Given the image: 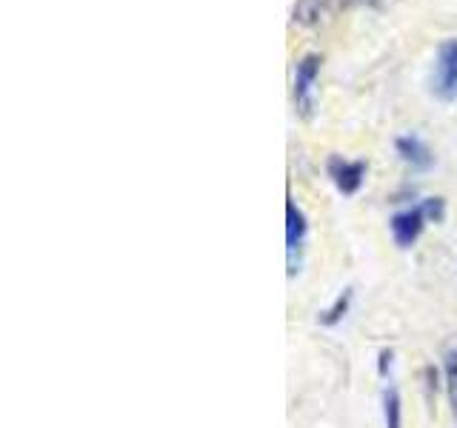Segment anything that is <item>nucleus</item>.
Segmentation results:
<instances>
[{
  "mask_svg": "<svg viewBox=\"0 0 457 428\" xmlns=\"http://www.w3.org/2000/svg\"><path fill=\"white\" fill-rule=\"evenodd\" d=\"M392 366V351L389 349H383L380 351V374H386V368Z\"/></svg>",
  "mask_w": 457,
  "mask_h": 428,
  "instance_id": "12",
  "label": "nucleus"
},
{
  "mask_svg": "<svg viewBox=\"0 0 457 428\" xmlns=\"http://www.w3.org/2000/svg\"><path fill=\"white\" fill-rule=\"evenodd\" d=\"M432 95L440 103L457 100V37H446L437 46L432 69Z\"/></svg>",
  "mask_w": 457,
  "mask_h": 428,
  "instance_id": "2",
  "label": "nucleus"
},
{
  "mask_svg": "<svg viewBox=\"0 0 457 428\" xmlns=\"http://www.w3.org/2000/svg\"><path fill=\"white\" fill-rule=\"evenodd\" d=\"M426 214L420 206H411V209H403L392 214L389 220V232H392V240L397 249H411L414 243H418V237L423 235V226H426Z\"/></svg>",
  "mask_w": 457,
  "mask_h": 428,
  "instance_id": "5",
  "label": "nucleus"
},
{
  "mask_svg": "<svg viewBox=\"0 0 457 428\" xmlns=\"http://www.w3.org/2000/svg\"><path fill=\"white\" fill-rule=\"evenodd\" d=\"M383 428H403V399L395 385L383 389Z\"/></svg>",
  "mask_w": 457,
  "mask_h": 428,
  "instance_id": "7",
  "label": "nucleus"
},
{
  "mask_svg": "<svg viewBox=\"0 0 457 428\" xmlns=\"http://www.w3.org/2000/svg\"><path fill=\"white\" fill-rule=\"evenodd\" d=\"M326 171H328V177H332L335 189L346 197L361 192V185L366 180V163L363 160H346V157H340V154L328 157Z\"/></svg>",
  "mask_w": 457,
  "mask_h": 428,
  "instance_id": "4",
  "label": "nucleus"
},
{
  "mask_svg": "<svg viewBox=\"0 0 457 428\" xmlns=\"http://www.w3.org/2000/svg\"><path fill=\"white\" fill-rule=\"evenodd\" d=\"M326 9H328V0H297L292 9V21L300 26H314V23H320Z\"/></svg>",
  "mask_w": 457,
  "mask_h": 428,
  "instance_id": "8",
  "label": "nucleus"
},
{
  "mask_svg": "<svg viewBox=\"0 0 457 428\" xmlns=\"http://www.w3.org/2000/svg\"><path fill=\"white\" fill-rule=\"evenodd\" d=\"M323 57L318 52H309L297 61L295 66V83H292V97H295V111L297 118L312 120L318 111V78H320Z\"/></svg>",
  "mask_w": 457,
  "mask_h": 428,
  "instance_id": "1",
  "label": "nucleus"
},
{
  "mask_svg": "<svg viewBox=\"0 0 457 428\" xmlns=\"http://www.w3.org/2000/svg\"><path fill=\"white\" fill-rule=\"evenodd\" d=\"M306 235H309L306 214L289 197V203H286V266H289V277H295L303 268Z\"/></svg>",
  "mask_w": 457,
  "mask_h": 428,
  "instance_id": "3",
  "label": "nucleus"
},
{
  "mask_svg": "<svg viewBox=\"0 0 457 428\" xmlns=\"http://www.w3.org/2000/svg\"><path fill=\"white\" fill-rule=\"evenodd\" d=\"M352 297H354V292L352 289H343L337 297H335V303L332 306H328L326 311H320V325H328V328H332V325H337L343 317H346V311H349V306H352Z\"/></svg>",
  "mask_w": 457,
  "mask_h": 428,
  "instance_id": "9",
  "label": "nucleus"
},
{
  "mask_svg": "<svg viewBox=\"0 0 457 428\" xmlns=\"http://www.w3.org/2000/svg\"><path fill=\"white\" fill-rule=\"evenodd\" d=\"M423 214L428 223H443V218H446V200L443 197H426L420 203Z\"/></svg>",
  "mask_w": 457,
  "mask_h": 428,
  "instance_id": "11",
  "label": "nucleus"
},
{
  "mask_svg": "<svg viewBox=\"0 0 457 428\" xmlns=\"http://www.w3.org/2000/svg\"><path fill=\"white\" fill-rule=\"evenodd\" d=\"M395 152L406 166H411V171H428L435 166V152L418 135H400L395 140Z\"/></svg>",
  "mask_w": 457,
  "mask_h": 428,
  "instance_id": "6",
  "label": "nucleus"
},
{
  "mask_svg": "<svg viewBox=\"0 0 457 428\" xmlns=\"http://www.w3.org/2000/svg\"><path fill=\"white\" fill-rule=\"evenodd\" d=\"M443 371H446V389H449V399H452V411L457 417V346H452L443 357Z\"/></svg>",
  "mask_w": 457,
  "mask_h": 428,
  "instance_id": "10",
  "label": "nucleus"
},
{
  "mask_svg": "<svg viewBox=\"0 0 457 428\" xmlns=\"http://www.w3.org/2000/svg\"><path fill=\"white\" fill-rule=\"evenodd\" d=\"M346 6H354V4H378V0H343Z\"/></svg>",
  "mask_w": 457,
  "mask_h": 428,
  "instance_id": "13",
  "label": "nucleus"
}]
</instances>
